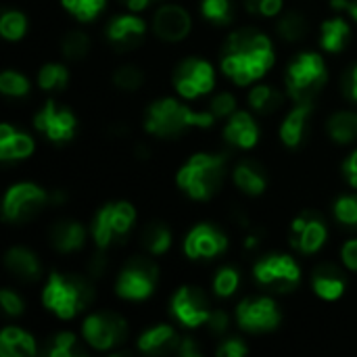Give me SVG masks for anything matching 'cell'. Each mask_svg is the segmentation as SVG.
Wrapping results in <instances>:
<instances>
[{
	"mask_svg": "<svg viewBox=\"0 0 357 357\" xmlns=\"http://www.w3.org/2000/svg\"><path fill=\"white\" fill-rule=\"evenodd\" d=\"M226 247H228L226 234L211 224L195 226L184 241V253L190 259H211V257L224 253Z\"/></svg>",
	"mask_w": 357,
	"mask_h": 357,
	"instance_id": "cell-16",
	"label": "cell"
},
{
	"mask_svg": "<svg viewBox=\"0 0 357 357\" xmlns=\"http://www.w3.org/2000/svg\"><path fill=\"white\" fill-rule=\"evenodd\" d=\"M178 354L182 357H197L201 356V347L197 345L195 339H182L180 347H178Z\"/></svg>",
	"mask_w": 357,
	"mask_h": 357,
	"instance_id": "cell-51",
	"label": "cell"
},
{
	"mask_svg": "<svg viewBox=\"0 0 357 357\" xmlns=\"http://www.w3.org/2000/svg\"><path fill=\"white\" fill-rule=\"evenodd\" d=\"M140 241H142V247H144L149 253L161 255V253H165V251L169 249V245H172V232L167 230L165 224H161V222H151V224L142 230Z\"/></svg>",
	"mask_w": 357,
	"mask_h": 357,
	"instance_id": "cell-30",
	"label": "cell"
},
{
	"mask_svg": "<svg viewBox=\"0 0 357 357\" xmlns=\"http://www.w3.org/2000/svg\"><path fill=\"white\" fill-rule=\"evenodd\" d=\"M33 126L38 128V132H42L48 140L63 144L69 142L75 136V115L71 113V109H67L65 105H59L54 100H48L33 117Z\"/></svg>",
	"mask_w": 357,
	"mask_h": 357,
	"instance_id": "cell-12",
	"label": "cell"
},
{
	"mask_svg": "<svg viewBox=\"0 0 357 357\" xmlns=\"http://www.w3.org/2000/svg\"><path fill=\"white\" fill-rule=\"evenodd\" d=\"M155 33L165 42H178L188 36L190 31V17L178 4H165L155 13L153 19Z\"/></svg>",
	"mask_w": 357,
	"mask_h": 357,
	"instance_id": "cell-18",
	"label": "cell"
},
{
	"mask_svg": "<svg viewBox=\"0 0 357 357\" xmlns=\"http://www.w3.org/2000/svg\"><path fill=\"white\" fill-rule=\"evenodd\" d=\"M46 356L50 357H82L86 356L79 341L71 333H59L52 339H48Z\"/></svg>",
	"mask_w": 357,
	"mask_h": 357,
	"instance_id": "cell-32",
	"label": "cell"
},
{
	"mask_svg": "<svg viewBox=\"0 0 357 357\" xmlns=\"http://www.w3.org/2000/svg\"><path fill=\"white\" fill-rule=\"evenodd\" d=\"M0 354L4 357H29L36 354L33 337L21 328L8 326L0 335Z\"/></svg>",
	"mask_w": 357,
	"mask_h": 357,
	"instance_id": "cell-27",
	"label": "cell"
},
{
	"mask_svg": "<svg viewBox=\"0 0 357 357\" xmlns=\"http://www.w3.org/2000/svg\"><path fill=\"white\" fill-rule=\"evenodd\" d=\"M82 333L90 347H94L98 351H107V349H113L119 343H123V339L128 335V326L121 316L111 314V312H100V314L88 316L84 320Z\"/></svg>",
	"mask_w": 357,
	"mask_h": 357,
	"instance_id": "cell-10",
	"label": "cell"
},
{
	"mask_svg": "<svg viewBox=\"0 0 357 357\" xmlns=\"http://www.w3.org/2000/svg\"><path fill=\"white\" fill-rule=\"evenodd\" d=\"M328 134L339 144H349L357 138V113L339 111L328 119Z\"/></svg>",
	"mask_w": 357,
	"mask_h": 357,
	"instance_id": "cell-29",
	"label": "cell"
},
{
	"mask_svg": "<svg viewBox=\"0 0 357 357\" xmlns=\"http://www.w3.org/2000/svg\"><path fill=\"white\" fill-rule=\"evenodd\" d=\"M4 266L6 270L17 276L23 282H33L40 278V261L36 257V253H31L29 249L23 247H13L6 255H4Z\"/></svg>",
	"mask_w": 357,
	"mask_h": 357,
	"instance_id": "cell-24",
	"label": "cell"
},
{
	"mask_svg": "<svg viewBox=\"0 0 357 357\" xmlns=\"http://www.w3.org/2000/svg\"><path fill=\"white\" fill-rule=\"evenodd\" d=\"M349 13H351V17L357 21V0H349Z\"/></svg>",
	"mask_w": 357,
	"mask_h": 357,
	"instance_id": "cell-54",
	"label": "cell"
},
{
	"mask_svg": "<svg viewBox=\"0 0 357 357\" xmlns=\"http://www.w3.org/2000/svg\"><path fill=\"white\" fill-rule=\"evenodd\" d=\"M136 220V211L130 203L117 201V203H107L98 213L94 215L92 222V236L100 249H107L111 245L123 243V238L130 234L132 226Z\"/></svg>",
	"mask_w": 357,
	"mask_h": 357,
	"instance_id": "cell-6",
	"label": "cell"
},
{
	"mask_svg": "<svg viewBox=\"0 0 357 357\" xmlns=\"http://www.w3.org/2000/svg\"><path fill=\"white\" fill-rule=\"evenodd\" d=\"M253 274L261 287L274 293H291L301 280V270L297 261L289 255H278V253L261 257L255 264Z\"/></svg>",
	"mask_w": 357,
	"mask_h": 357,
	"instance_id": "cell-7",
	"label": "cell"
},
{
	"mask_svg": "<svg viewBox=\"0 0 357 357\" xmlns=\"http://www.w3.org/2000/svg\"><path fill=\"white\" fill-rule=\"evenodd\" d=\"M88 48H90V40H88V36L82 33V31H69V33H65L63 40H61V50H63V54H65L67 59H71V61H77V59L86 56Z\"/></svg>",
	"mask_w": 357,
	"mask_h": 357,
	"instance_id": "cell-38",
	"label": "cell"
},
{
	"mask_svg": "<svg viewBox=\"0 0 357 357\" xmlns=\"http://www.w3.org/2000/svg\"><path fill=\"white\" fill-rule=\"evenodd\" d=\"M343 94L357 105V63L343 75Z\"/></svg>",
	"mask_w": 357,
	"mask_h": 357,
	"instance_id": "cell-47",
	"label": "cell"
},
{
	"mask_svg": "<svg viewBox=\"0 0 357 357\" xmlns=\"http://www.w3.org/2000/svg\"><path fill=\"white\" fill-rule=\"evenodd\" d=\"M238 282H241V274L236 268H222L215 278H213V291L218 297H230L234 295V291L238 289Z\"/></svg>",
	"mask_w": 357,
	"mask_h": 357,
	"instance_id": "cell-40",
	"label": "cell"
},
{
	"mask_svg": "<svg viewBox=\"0 0 357 357\" xmlns=\"http://www.w3.org/2000/svg\"><path fill=\"white\" fill-rule=\"evenodd\" d=\"M159 280V270L151 259L144 257H136L132 261L126 264V268L121 270L115 291L119 297L130 299V301H140L153 295L155 287Z\"/></svg>",
	"mask_w": 357,
	"mask_h": 357,
	"instance_id": "cell-8",
	"label": "cell"
},
{
	"mask_svg": "<svg viewBox=\"0 0 357 357\" xmlns=\"http://www.w3.org/2000/svg\"><path fill=\"white\" fill-rule=\"evenodd\" d=\"M328 79L326 65L316 52H301L287 69V90L291 98L299 102H312Z\"/></svg>",
	"mask_w": 357,
	"mask_h": 357,
	"instance_id": "cell-5",
	"label": "cell"
},
{
	"mask_svg": "<svg viewBox=\"0 0 357 357\" xmlns=\"http://www.w3.org/2000/svg\"><path fill=\"white\" fill-rule=\"evenodd\" d=\"M213 119V113H197L176 98H161L149 105L144 130L157 138H176L192 128H209Z\"/></svg>",
	"mask_w": 357,
	"mask_h": 357,
	"instance_id": "cell-2",
	"label": "cell"
},
{
	"mask_svg": "<svg viewBox=\"0 0 357 357\" xmlns=\"http://www.w3.org/2000/svg\"><path fill=\"white\" fill-rule=\"evenodd\" d=\"M90 272L92 276H100L105 272V255H94V259L90 261Z\"/></svg>",
	"mask_w": 357,
	"mask_h": 357,
	"instance_id": "cell-52",
	"label": "cell"
},
{
	"mask_svg": "<svg viewBox=\"0 0 357 357\" xmlns=\"http://www.w3.org/2000/svg\"><path fill=\"white\" fill-rule=\"evenodd\" d=\"M245 4L251 13H257L264 17L278 15L282 8V0H245Z\"/></svg>",
	"mask_w": 357,
	"mask_h": 357,
	"instance_id": "cell-44",
	"label": "cell"
},
{
	"mask_svg": "<svg viewBox=\"0 0 357 357\" xmlns=\"http://www.w3.org/2000/svg\"><path fill=\"white\" fill-rule=\"evenodd\" d=\"M307 31V21L303 15L289 10L280 17L278 21V33L287 40V42H297L299 38H303Z\"/></svg>",
	"mask_w": 357,
	"mask_h": 357,
	"instance_id": "cell-34",
	"label": "cell"
},
{
	"mask_svg": "<svg viewBox=\"0 0 357 357\" xmlns=\"http://www.w3.org/2000/svg\"><path fill=\"white\" fill-rule=\"evenodd\" d=\"M69 82V73L63 65L59 63H48L40 69L38 73V84L42 90H63Z\"/></svg>",
	"mask_w": 357,
	"mask_h": 357,
	"instance_id": "cell-35",
	"label": "cell"
},
{
	"mask_svg": "<svg viewBox=\"0 0 357 357\" xmlns=\"http://www.w3.org/2000/svg\"><path fill=\"white\" fill-rule=\"evenodd\" d=\"M312 287L318 297L324 301L339 299L347 289V276L335 264H320L312 274Z\"/></svg>",
	"mask_w": 357,
	"mask_h": 357,
	"instance_id": "cell-19",
	"label": "cell"
},
{
	"mask_svg": "<svg viewBox=\"0 0 357 357\" xmlns=\"http://www.w3.org/2000/svg\"><path fill=\"white\" fill-rule=\"evenodd\" d=\"M180 337L176 335V331L167 324H159L155 328H149L140 341H138V349L142 354L149 356H167V354H178L180 347Z\"/></svg>",
	"mask_w": 357,
	"mask_h": 357,
	"instance_id": "cell-22",
	"label": "cell"
},
{
	"mask_svg": "<svg viewBox=\"0 0 357 357\" xmlns=\"http://www.w3.org/2000/svg\"><path fill=\"white\" fill-rule=\"evenodd\" d=\"M84 241H86V230L75 220H61L50 230V243L61 253H71L82 249Z\"/></svg>",
	"mask_w": 357,
	"mask_h": 357,
	"instance_id": "cell-25",
	"label": "cell"
},
{
	"mask_svg": "<svg viewBox=\"0 0 357 357\" xmlns=\"http://www.w3.org/2000/svg\"><path fill=\"white\" fill-rule=\"evenodd\" d=\"M0 92L6 94V96H25L29 92V79L19 73V71H13V69H6L2 75H0Z\"/></svg>",
	"mask_w": 357,
	"mask_h": 357,
	"instance_id": "cell-39",
	"label": "cell"
},
{
	"mask_svg": "<svg viewBox=\"0 0 357 357\" xmlns=\"http://www.w3.org/2000/svg\"><path fill=\"white\" fill-rule=\"evenodd\" d=\"M27 29V19L19 13V10H4L0 17V33L10 40L17 42L25 36Z\"/></svg>",
	"mask_w": 357,
	"mask_h": 357,
	"instance_id": "cell-36",
	"label": "cell"
},
{
	"mask_svg": "<svg viewBox=\"0 0 357 357\" xmlns=\"http://www.w3.org/2000/svg\"><path fill=\"white\" fill-rule=\"evenodd\" d=\"M42 301L48 312L56 314L63 320H69L88 310V305L94 301V289L82 276L54 272L44 287Z\"/></svg>",
	"mask_w": 357,
	"mask_h": 357,
	"instance_id": "cell-4",
	"label": "cell"
},
{
	"mask_svg": "<svg viewBox=\"0 0 357 357\" xmlns=\"http://www.w3.org/2000/svg\"><path fill=\"white\" fill-rule=\"evenodd\" d=\"M335 218L347 228H357V195H343L337 199Z\"/></svg>",
	"mask_w": 357,
	"mask_h": 357,
	"instance_id": "cell-41",
	"label": "cell"
},
{
	"mask_svg": "<svg viewBox=\"0 0 357 357\" xmlns=\"http://www.w3.org/2000/svg\"><path fill=\"white\" fill-rule=\"evenodd\" d=\"M48 203V192L31 182L10 186L2 201V215L6 222H25L38 215Z\"/></svg>",
	"mask_w": 357,
	"mask_h": 357,
	"instance_id": "cell-9",
	"label": "cell"
},
{
	"mask_svg": "<svg viewBox=\"0 0 357 357\" xmlns=\"http://www.w3.org/2000/svg\"><path fill=\"white\" fill-rule=\"evenodd\" d=\"M213 67L207 61L186 59L174 69V86L184 98H197L201 94H207L209 90H213Z\"/></svg>",
	"mask_w": 357,
	"mask_h": 357,
	"instance_id": "cell-11",
	"label": "cell"
},
{
	"mask_svg": "<svg viewBox=\"0 0 357 357\" xmlns=\"http://www.w3.org/2000/svg\"><path fill=\"white\" fill-rule=\"evenodd\" d=\"M146 33V25L140 17L134 15H119L113 17L107 25V40L113 48L126 52L142 44Z\"/></svg>",
	"mask_w": 357,
	"mask_h": 357,
	"instance_id": "cell-17",
	"label": "cell"
},
{
	"mask_svg": "<svg viewBox=\"0 0 357 357\" xmlns=\"http://www.w3.org/2000/svg\"><path fill=\"white\" fill-rule=\"evenodd\" d=\"M282 92L276 90L274 86H257L249 94V105L257 113H272L282 105Z\"/></svg>",
	"mask_w": 357,
	"mask_h": 357,
	"instance_id": "cell-31",
	"label": "cell"
},
{
	"mask_svg": "<svg viewBox=\"0 0 357 357\" xmlns=\"http://www.w3.org/2000/svg\"><path fill=\"white\" fill-rule=\"evenodd\" d=\"M228 169V155L224 153H199L192 155L178 172V186L197 201L211 199L224 184Z\"/></svg>",
	"mask_w": 357,
	"mask_h": 357,
	"instance_id": "cell-3",
	"label": "cell"
},
{
	"mask_svg": "<svg viewBox=\"0 0 357 357\" xmlns=\"http://www.w3.org/2000/svg\"><path fill=\"white\" fill-rule=\"evenodd\" d=\"M236 111V98L230 92H220L211 100V113L213 117H228Z\"/></svg>",
	"mask_w": 357,
	"mask_h": 357,
	"instance_id": "cell-43",
	"label": "cell"
},
{
	"mask_svg": "<svg viewBox=\"0 0 357 357\" xmlns=\"http://www.w3.org/2000/svg\"><path fill=\"white\" fill-rule=\"evenodd\" d=\"M280 310L268 297H249L236 307V320L247 333H270L280 324Z\"/></svg>",
	"mask_w": 357,
	"mask_h": 357,
	"instance_id": "cell-13",
	"label": "cell"
},
{
	"mask_svg": "<svg viewBox=\"0 0 357 357\" xmlns=\"http://www.w3.org/2000/svg\"><path fill=\"white\" fill-rule=\"evenodd\" d=\"M203 17L213 25H226L234 19L232 0H203L201 2Z\"/></svg>",
	"mask_w": 357,
	"mask_h": 357,
	"instance_id": "cell-33",
	"label": "cell"
},
{
	"mask_svg": "<svg viewBox=\"0 0 357 357\" xmlns=\"http://www.w3.org/2000/svg\"><path fill=\"white\" fill-rule=\"evenodd\" d=\"M341 257H343V264H345L349 270L357 272V238L356 241H349V243H345V245H343V249H341Z\"/></svg>",
	"mask_w": 357,
	"mask_h": 357,
	"instance_id": "cell-49",
	"label": "cell"
},
{
	"mask_svg": "<svg viewBox=\"0 0 357 357\" xmlns=\"http://www.w3.org/2000/svg\"><path fill=\"white\" fill-rule=\"evenodd\" d=\"M343 174H345V180L357 188V151L356 153H351L349 157H347V161L343 163Z\"/></svg>",
	"mask_w": 357,
	"mask_h": 357,
	"instance_id": "cell-50",
	"label": "cell"
},
{
	"mask_svg": "<svg viewBox=\"0 0 357 357\" xmlns=\"http://www.w3.org/2000/svg\"><path fill=\"white\" fill-rule=\"evenodd\" d=\"M132 10H142L149 2H153V0H123Z\"/></svg>",
	"mask_w": 357,
	"mask_h": 357,
	"instance_id": "cell-53",
	"label": "cell"
},
{
	"mask_svg": "<svg viewBox=\"0 0 357 357\" xmlns=\"http://www.w3.org/2000/svg\"><path fill=\"white\" fill-rule=\"evenodd\" d=\"M33 153V140L15 130L8 123L0 126V159L2 161H19Z\"/></svg>",
	"mask_w": 357,
	"mask_h": 357,
	"instance_id": "cell-23",
	"label": "cell"
},
{
	"mask_svg": "<svg viewBox=\"0 0 357 357\" xmlns=\"http://www.w3.org/2000/svg\"><path fill=\"white\" fill-rule=\"evenodd\" d=\"M310 119H312V102H299L282 121L280 126V140L289 149H299L310 132Z\"/></svg>",
	"mask_w": 357,
	"mask_h": 357,
	"instance_id": "cell-20",
	"label": "cell"
},
{
	"mask_svg": "<svg viewBox=\"0 0 357 357\" xmlns=\"http://www.w3.org/2000/svg\"><path fill=\"white\" fill-rule=\"evenodd\" d=\"M274 63V46L257 29H236L222 50L224 73L241 86L259 79Z\"/></svg>",
	"mask_w": 357,
	"mask_h": 357,
	"instance_id": "cell-1",
	"label": "cell"
},
{
	"mask_svg": "<svg viewBox=\"0 0 357 357\" xmlns=\"http://www.w3.org/2000/svg\"><path fill=\"white\" fill-rule=\"evenodd\" d=\"M172 314L182 326L197 328L201 324H207L211 316V305H209L207 295L201 289L182 287L172 299Z\"/></svg>",
	"mask_w": 357,
	"mask_h": 357,
	"instance_id": "cell-14",
	"label": "cell"
},
{
	"mask_svg": "<svg viewBox=\"0 0 357 357\" xmlns=\"http://www.w3.org/2000/svg\"><path fill=\"white\" fill-rule=\"evenodd\" d=\"M234 182H236V186L245 195L257 197L268 186V174H266V169L259 163L249 161V159H243L234 167Z\"/></svg>",
	"mask_w": 357,
	"mask_h": 357,
	"instance_id": "cell-26",
	"label": "cell"
},
{
	"mask_svg": "<svg viewBox=\"0 0 357 357\" xmlns=\"http://www.w3.org/2000/svg\"><path fill=\"white\" fill-rule=\"evenodd\" d=\"M247 351L249 349H247V345L241 339H228V341H224L218 347V356L220 357H241L245 356Z\"/></svg>",
	"mask_w": 357,
	"mask_h": 357,
	"instance_id": "cell-46",
	"label": "cell"
},
{
	"mask_svg": "<svg viewBox=\"0 0 357 357\" xmlns=\"http://www.w3.org/2000/svg\"><path fill=\"white\" fill-rule=\"evenodd\" d=\"M224 138L236 149H253L259 140V128L247 111H234L224 128Z\"/></svg>",
	"mask_w": 357,
	"mask_h": 357,
	"instance_id": "cell-21",
	"label": "cell"
},
{
	"mask_svg": "<svg viewBox=\"0 0 357 357\" xmlns=\"http://www.w3.org/2000/svg\"><path fill=\"white\" fill-rule=\"evenodd\" d=\"M65 10H69L79 21H92L100 15L107 0H61Z\"/></svg>",
	"mask_w": 357,
	"mask_h": 357,
	"instance_id": "cell-37",
	"label": "cell"
},
{
	"mask_svg": "<svg viewBox=\"0 0 357 357\" xmlns=\"http://www.w3.org/2000/svg\"><path fill=\"white\" fill-rule=\"evenodd\" d=\"M0 303H2V307H4V312H6L8 316H21V314H23V301H21V297H19L17 293H13L10 289H4V291L0 293Z\"/></svg>",
	"mask_w": 357,
	"mask_h": 357,
	"instance_id": "cell-45",
	"label": "cell"
},
{
	"mask_svg": "<svg viewBox=\"0 0 357 357\" xmlns=\"http://www.w3.org/2000/svg\"><path fill=\"white\" fill-rule=\"evenodd\" d=\"M113 82H115L117 88H121L126 92H132V90H138L142 86L144 73L134 65H123L113 73Z\"/></svg>",
	"mask_w": 357,
	"mask_h": 357,
	"instance_id": "cell-42",
	"label": "cell"
},
{
	"mask_svg": "<svg viewBox=\"0 0 357 357\" xmlns=\"http://www.w3.org/2000/svg\"><path fill=\"white\" fill-rule=\"evenodd\" d=\"M228 316L224 314V312H211V316H209V320H207V326H209V331H211V335H222V333H226L228 331Z\"/></svg>",
	"mask_w": 357,
	"mask_h": 357,
	"instance_id": "cell-48",
	"label": "cell"
},
{
	"mask_svg": "<svg viewBox=\"0 0 357 357\" xmlns=\"http://www.w3.org/2000/svg\"><path fill=\"white\" fill-rule=\"evenodd\" d=\"M349 36H351V27L347 25L345 19L341 17H335V19H328L324 25H322V46L324 50L328 52H339L347 46L349 42Z\"/></svg>",
	"mask_w": 357,
	"mask_h": 357,
	"instance_id": "cell-28",
	"label": "cell"
},
{
	"mask_svg": "<svg viewBox=\"0 0 357 357\" xmlns=\"http://www.w3.org/2000/svg\"><path fill=\"white\" fill-rule=\"evenodd\" d=\"M326 236H328L326 224H324L322 215L316 211H303L293 222L291 245L305 255H312L318 249H322V245L326 243Z\"/></svg>",
	"mask_w": 357,
	"mask_h": 357,
	"instance_id": "cell-15",
	"label": "cell"
}]
</instances>
